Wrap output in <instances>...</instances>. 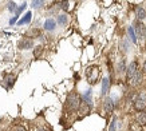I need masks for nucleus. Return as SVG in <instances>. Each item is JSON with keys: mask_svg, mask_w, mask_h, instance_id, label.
Returning <instances> with one entry per match:
<instances>
[{"mask_svg": "<svg viewBox=\"0 0 146 131\" xmlns=\"http://www.w3.org/2000/svg\"><path fill=\"white\" fill-rule=\"evenodd\" d=\"M13 131H27V130L23 126H16L15 128H13Z\"/></svg>", "mask_w": 146, "mask_h": 131, "instance_id": "obj_25", "label": "nucleus"}, {"mask_svg": "<svg viewBox=\"0 0 146 131\" xmlns=\"http://www.w3.org/2000/svg\"><path fill=\"white\" fill-rule=\"evenodd\" d=\"M138 71V66H137V62H131L129 67L126 68V78H127V82H130L131 79L134 78V75L137 74Z\"/></svg>", "mask_w": 146, "mask_h": 131, "instance_id": "obj_3", "label": "nucleus"}, {"mask_svg": "<svg viewBox=\"0 0 146 131\" xmlns=\"http://www.w3.org/2000/svg\"><path fill=\"white\" fill-rule=\"evenodd\" d=\"M80 105H82V98H80L79 94H76V92H70V94L67 95L66 106L70 111H76V110H79Z\"/></svg>", "mask_w": 146, "mask_h": 131, "instance_id": "obj_1", "label": "nucleus"}, {"mask_svg": "<svg viewBox=\"0 0 146 131\" xmlns=\"http://www.w3.org/2000/svg\"><path fill=\"white\" fill-rule=\"evenodd\" d=\"M143 70L146 71V62H145V64H143Z\"/></svg>", "mask_w": 146, "mask_h": 131, "instance_id": "obj_28", "label": "nucleus"}, {"mask_svg": "<svg viewBox=\"0 0 146 131\" xmlns=\"http://www.w3.org/2000/svg\"><path fill=\"white\" fill-rule=\"evenodd\" d=\"M56 22L58 24H60V26H66L67 24V16L66 15H59L56 19Z\"/></svg>", "mask_w": 146, "mask_h": 131, "instance_id": "obj_17", "label": "nucleus"}, {"mask_svg": "<svg viewBox=\"0 0 146 131\" xmlns=\"http://www.w3.org/2000/svg\"><path fill=\"white\" fill-rule=\"evenodd\" d=\"M134 31H135V34H137L139 38H143V36H146V28H145V26L142 24V22H138L137 24H135V27H134Z\"/></svg>", "mask_w": 146, "mask_h": 131, "instance_id": "obj_6", "label": "nucleus"}, {"mask_svg": "<svg viewBox=\"0 0 146 131\" xmlns=\"http://www.w3.org/2000/svg\"><path fill=\"white\" fill-rule=\"evenodd\" d=\"M44 4V1L43 0H35V1H32L31 3V7H34V8H39L40 5Z\"/></svg>", "mask_w": 146, "mask_h": 131, "instance_id": "obj_20", "label": "nucleus"}, {"mask_svg": "<svg viewBox=\"0 0 146 131\" xmlns=\"http://www.w3.org/2000/svg\"><path fill=\"white\" fill-rule=\"evenodd\" d=\"M42 51H43L42 46H38V47H35V50H34V56H35V58H39L40 54H42Z\"/></svg>", "mask_w": 146, "mask_h": 131, "instance_id": "obj_21", "label": "nucleus"}, {"mask_svg": "<svg viewBox=\"0 0 146 131\" xmlns=\"http://www.w3.org/2000/svg\"><path fill=\"white\" fill-rule=\"evenodd\" d=\"M8 9L9 11H12V12H16L18 8H16V3L15 1H9L8 3Z\"/></svg>", "mask_w": 146, "mask_h": 131, "instance_id": "obj_22", "label": "nucleus"}, {"mask_svg": "<svg viewBox=\"0 0 146 131\" xmlns=\"http://www.w3.org/2000/svg\"><path fill=\"white\" fill-rule=\"evenodd\" d=\"M135 15H137L138 22H142V20L146 18V11H145V8H143V7H137V9H135Z\"/></svg>", "mask_w": 146, "mask_h": 131, "instance_id": "obj_11", "label": "nucleus"}, {"mask_svg": "<svg viewBox=\"0 0 146 131\" xmlns=\"http://www.w3.org/2000/svg\"><path fill=\"white\" fill-rule=\"evenodd\" d=\"M60 4V7H62L63 9H68V1H62V3H59Z\"/></svg>", "mask_w": 146, "mask_h": 131, "instance_id": "obj_24", "label": "nucleus"}, {"mask_svg": "<svg viewBox=\"0 0 146 131\" xmlns=\"http://www.w3.org/2000/svg\"><path fill=\"white\" fill-rule=\"evenodd\" d=\"M117 71H118V72L126 71V68H125V59H121V60L118 62V66H117Z\"/></svg>", "mask_w": 146, "mask_h": 131, "instance_id": "obj_19", "label": "nucleus"}, {"mask_svg": "<svg viewBox=\"0 0 146 131\" xmlns=\"http://www.w3.org/2000/svg\"><path fill=\"white\" fill-rule=\"evenodd\" d=\"M103 109H105V112H113V110H114V102L111 98H106L105 102H103Z\"/></svg>", "mask_w": 146, "mask_h": 131, "instance_id": "obj_7", "label": "nucleus"}, {"mask_svg": "<svg viewBox=\"0 0 146 131\" xmlns=\"http://www.w3.org/2000/svg\"><path fill=\"white\" fill-rule=\"evenodd\" d=\"M56 26V22L54 20V19H47L44 22V30L46 31H52Z\"/></svg>", "mask_w": 146, "mask_h": 131, "instance_id": "obj_12", "label": "nucleus"}, {"mask_svg": "<svg viewBox=\"0 0 146 131\" xmlns=\"http://www.w3.org/2000/svg\"><path fill=\"white\" fill-rule=\"evenodd\" d=\"M31 16H32V13L28 11V12L24 15V18H22L18 22V26H23V24H27V23H30L31 22Z\"/></svg>", "mask_w": 146, "mask_h": 131, "instance_id": "obj_14", "label": "nucleus"}, {"mask_svg": "<svg viewBox=\"0 0 146 131\" xmlns=\"http://www.w3.org/2000/svg\"><path fill=\"white\" fill-rule=\"evenodd\" d=\"M28 34H31V35H39V31L38 30H31Z\"/></svg>", "mask_w": 146, "mask_h": 131, "instance_id": "obj_27", "label": "nucleus"}, {"mask_svg": "<svg viewBox=\"0 0 146 131\" xmlns=\"http://www.w3.org/2000/svg\"><path fill=\"white\" fill-rule=\"evenodd\" d=\"M137 123L139 124V126H146V110L138 114V116H137Z\"/></svg>", "mask_w": 146, "mask_h": 131, "instance_id": "obj_13", "label": "nucleus"}, {"mask_svg": "<svg viewBox=\"0 0 146 131\" xmlns=\"http://www.w3.org/2000/svg\"><path fill=\"white\" fill-rule=\"evenodd\" d=\"M18 18H19V16H13V18L9 20V24H11V26H13V24L16 23V20H18Z\"/></svg>", "mask_w": 146, "mask_h": 131, "instance_id": "obj_26", "label": "nucleus"}, {"mask_svg": "<svg viewBox=\"0 0 146 131\" xmlns=\"http://www.w3.org/2000/svg\"><path fill=\"white\" fill-rule=\"evenodd\" d=\"M15 75H5V78H4V80H5V84H7V87H11L13 83H15Z\"/></svg>", "mask_w": 146, "mask_h": 131, "instance_id": "obj_16", "label": "nucleus"}, {"mask_svg": "<svg viewBox=\"0 0 146 131\" xmlns=\"http://www.w3.org/2000/svg\"><path fill=\"white\" fill-rule=\"evenodd\" d=\"M134 109L142 112L146 110V94H139L134 101Z\"/></svg>", "mask_w": 146, "mask_h": 131, "instance_id": "obj_2", "label": "nucleus"}, {"mask_svg": "<svg viewBox=\"0 0 146 131\" xmlns=\"http://www.w3.org/2000/svg\"><path fill=\"white\" fill-rule=\"evenodd\" d=\"M18 47L20 48V50H30V48L34 47V42H32L31 39H24V38H23L22 40H19Z\"/></svg>", "mask_w": 146, "mask_h": 131, "instance_id": "obj_5", "label": "nucleus"}, {"mask_svg": "<svg viewBox=\"0 0 146 131\" xmlns=\"http://www.w3.org/2000/svg\"><path fill=\"white\" fill-rule=\"evenodd\" d=\"M26 7H27V3H26V1H24V3H23V4H22V5H20V7H19V8H18V11H16V16H19V13H20V12H23V11L26 9Z\"/></svg>", "mask_w": 146, "mask_h": 131, "instance_id": "obj_23", "label": "nucleus"}, {"mask_svg": "<svg viewBox=\"0 0 146 131\" xmlns=\"http://www.w3.org/2000/svg\"><path fill=\"white\" fill-rule=\"evenodd\" d=\"M38 131H44V130H38Z\"/></svg>", "mask_w": 146, "mask_h": 131, "instance_id": "obj_29", "label": "nucleus"}, {"mask_svg": "<svg viewBox=\"0 0 146 131\" xmlns=\"http://www.w3.org/2000/svg\"><path fill=\"white\" fill-rule=\"evenodd\" d=\"M109 88H110V79L103 78L102 79V95H106L109 92Z\"/></svg>", "mask_w": 146, "mask_h": 131, "instance_id": "obj_9", "label": "nucleus"}, {"mask_svg": "<svg viewBox=\"0 0 146 131\" xmlns=\"http://www.w3.org/2000/svg\"><path fill=\"white\" fill-rule=\"evenodd\" d=\"M98 76H99V68L98 67H91L87 70V79H89L90 83H95L98 80Z\"/></svg>", "mask_w": 146, "mask_h": 131, "instance_id": "obj_4", "label": "nucleus"}, {"mask_svg": "<svg viewBox=\"0 0 146 131\" xmlns=\"http://www.w3.org/2000/svg\"><path fill=\"white\" fill-rule=\"evenodd\" d=\"M83 102L86 103V105H89V106L93 105V91H91V90H87V91L84 92Z\"/></svg>", "mask_w": 146, "mask_h": 131, "instance_id": "obj_10", "label": "nucleus"}, {"mask_svg": "<svg viewBox=\"0 0 146 131\" xmlns=\"http://www.w3.org/2000/svg\"><path fill=\"white\" fill-rule=\"evenodd\" d=\"M141 82H142V71H141V70H138V71H137V74L134 75V78L131 79V80H130L129 83L131 84V86H138V84L141 83Z\"/></svg>", "mask_w": 146, "mask_h": 131, "instance_id": "obj_8", "label": "nucleus"}, {"mask_svg": "<svg viewBox=\"0 0 146 131\" xmlns=\"http://www.w3.org/2000/svg\"><path fill=\"white\" fill-rule=\"evenodd\" d=\"M117 124H118V119L113 118V120H111V123H110V126H109V131H117Z\"/></svg>", "mask_w": 146, "mask_h": 131, "instance_id": "obj_18", "label": "nucleus"}, {"mask_svg": "<svg viewBox=\"0 0 146 131\" xmlns=\"http://www.w3.org/2000/svg\"><path fill=\"white\" fill-rule=\"evenodd\" d=\"M127 34H129V36H130V40H131L134 44L137 43V34H135V31H134V27L133 26H130L127 28Z\"/></svg>", "mask_w": 146, "mask_h": 131, "instance_id": "obj_15", "label": "nucleus"}]
</instances>
